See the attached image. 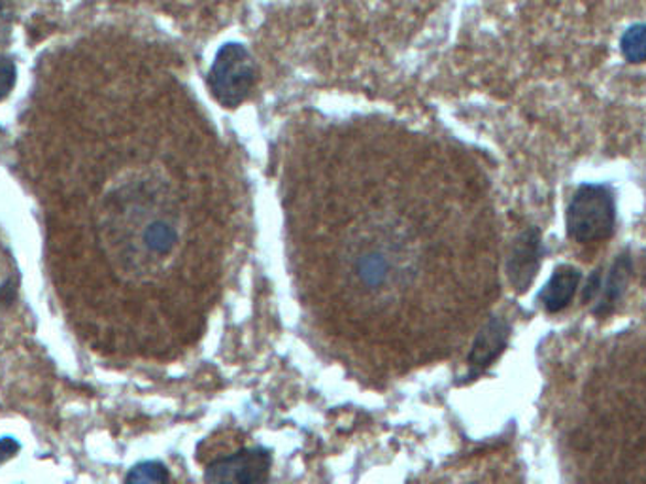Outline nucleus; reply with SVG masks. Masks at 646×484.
<instances>
[{
	"label": "nucleus",
	"instance_id": "nucleus-2",
	"mask_svg": "<svg viewBox=\"0 0 646 484\" xmlns=\"http://www.w3.org/2000/svg\"><path fill=\"white\" fill-rule=\"evenodd\" d=\"M616 193L607 182H582L565 210V231L579 244L608 241L616 230Z\"/></svg>",
	"mask_w": 646,
	"mask_h": 484
},
{
	"label": "nucleus",
	"instance_id": "nucleus-13",
	"mask_svg": "<svg viewBox=\"0 0 646 484\" xmlns=\"http://www.w3.org/2000/svg\"><path fill=\"white\" fill-rule=\"evenodd\" d=\"M13 8L12 0H0V46L12 39Z\"/></svg>",
	"mask_w": 646,
	"mask_h": 484
},
{
	"label": "nucleus",
	"instance_id": "nucleus-9",
	"mask_svg": "<svg viewBox=\"0 0 646 484\" xmlns=\"http://www.w3.org/2000/svg\"><path fill=\"white\" fill-rule=\"evenodd\" d=\"M356 271H358L359 281L363 282L369 288H377V286L388 281L390 271H392V262L382 252L371 250V252H367V254L359 257Z\"/></svg>",
	"mask_w": 646,
	"mask_h": 484
},
{
	"label": "nucleus",
	"instance_id": "nucleus-4",
	"mask_svg": "<svg viewBox=\"0 0 646 484\" xmlns=\"http://www.w3.org/2000/svg\"><path fill=\"white\" fill-rule=\"evenodd\" d=\"M273 459L265 449H244L212 462L204 472L209 484H257L267 477Z\"/></svg>",
	"mask_w": 646,
	"mask_h": 484
},
{
	"label": "nucleus",
	"instance_id": "nucleus-14",
	"mask_svg": "<svg viewBox=\"0 0 646 484\" xmlns=\"http://www.w3.org/2000/svg\"><path fill=\"white\" fill-rule=\"evenodd\" d=\"M20 449V443H18L15 439H0V464H4V462H8V460L13 459Z\"/></svg>",
	"mask_w": 646,
	"mask_h": 484
},
{
	"label": "nucleus",
	"instance_id": "nucleus-11",
	"mask_svg": "<svg viewBox=\"0 0 646 484\" xmlns=\"http://www.w3.org/2000/svg\"><path fill=\"white\" fill-rule=\"evenodd\" d=\"M125 484H169V472L161 462H142L133 467Z\"/></svg>",
	"mask_w": 646,
	"mask_h": 484
},
{
	"label": "nucleus",
	"instance_id": "nucleus-1",
	"mask_svg": "<svg viewBox=\"0 0 646 484\" xmlns=\"http://www.w3.org/2000/svg\"><path fill=\"white\" fill-rule=\"evenodd\" d=\"M103 230L125 260L165 262L180 242L178 209L167 178L157 170H138L112 188L103 209Z\"/></svg>",
	"mask_w": 646,
	"mask_h": 484
},
{
	"label": "nucleus",
	"instance_id": "nucleus-7",
	"mask_svg": "<svg viewBox=\"0 0 646 484\" xmlns=\"http://www.w3.org/2000/svg\"><path fill=\"white\" fill-rule=\"evenodd\" d=\"M510 327L502 318H491L480 329L473 350L469 354V366L475 373H480L486 367L501 356L502 350L509 343Z\"/></svg>",
	"mask_w": 646,
	"mask_h": 484
},
{
	"label": "nucleus",
	"instance_id": "nucleus-5",
	"mask_svg": "<svg viewBox=\"0 0 646 484\" xmlns=\"http://www.w3.org/2000/svg\"><path fill=\"white\" fill-rule=\"evenodd\" d=\"M542 254H544L542 235L537 228H528L516 236L507 262V273L512 288L518 294L528 292L529 286L536 281L541 269Z\"/></svg>",
	"mask_w": 646,
	"mask_h": 484
},
{
	"label": "nucleus",
	"instance_id": "nucleus-12",
	"mask_svg": "<svg viewBox=\"0 0 646 484\" xmlns=\"http://www.w3.org/2000/svg\"><path fill=\"white\" fill-rule=\"evenodd\" d=\"M18 84V65L10 55L0 53V103L13 92Z\"/></svg>",
	"mask_w": 646,
	"mask_h": 484
},
{
	"label": "nucleus",
	"instance_id": "nucleus-6",
	"mask_svg": "<svg viewBox=\"0 0 646 484\" xmlns=\"http://www.w3.org/2000/svg\"><path fill=\"white\" fill-rule=\"evenodd\" d=\"M634 276V260L629 252H622L616 255L613 265L608 269L607 276L601 281L600 303L594 308L597 316H607L618 307L622 297L626 295L627 286Z\"/></svg>",
	"mask_w": 646,
	"mask_h": 484
},
{
	"label": "nucleus",
	"instance_id": "nucleus-8",
	"mask_svg": "<svg viewBox=\"0 0 646 484\" xmlns=\"http://www.w3.org/2000/svg\"><path fill=\"white\" fill-rule=\"evenodd\" d=\"M581 281V269L562 263L554 269L549 282L544 284L539 294V302L549 313H562L563 308H568L569 303L573 302Z\"/></svg>",
	"mask_w": 646,
	"mask_h": 484
},
{
	"label": "nucleus",
	"instance_id": "nucleus-3",
	"mask_svg": "<svg viewBox=\"0 0 646 484\" xmlns=\"http://www.w3.org/2000/svg\"><path fill=\"white\" fill-rule=\"evenodd\" d=\"M206 84L223 108L241 106L257 84V65L248 48L241 42H225L210 65Z\"/></svg>",
	"mask_w": 646,
	"mask_h": 484
},
{
	"label": "nucleus",
	"instance_id": "nucleus-10",
	"mask_svg": "<svg viewBox=\"0 0 646 484\" xmlns=\"http://www.w3.org/2000/svg\"><path fill=\"white\" fill-rule=\"evenodd\" d=\"M618 50L629 65H645L646 63V21H639L627 27L618 40Z\"/></svg>",
	"mask_w": 646,
	"mask_h": 484
}]
</instances>
